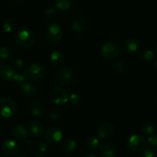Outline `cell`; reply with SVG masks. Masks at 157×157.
Segmentation results:
<instances>
[{"instance_id": "1", "label": "cell", "mask_w": 157, "mask_h": 157, "mask_svg": "<svg viewBox=\"0 0 157 157\" xmlns=\"http://www.w3.org/2000/svg\"><path fill=\"white\" fill-rule=\"evenodd\" d=\"M14 38L17 44L24 49L32 47L35 42V35L32 31L28 29H21L16 31Z\"/></svg>"}, {"instance_id": "2", "label": "cell", "mask_w": 157, "mask_h": 157, "mask_svg": "<svg viewBox=\"0 0 157 157\" xmlns=\"http://www.w3.org/2000/svg\"><path fill=\"white\" fill-rule=\"evenodd\" d=\"M24 75L26 79L32 82L40 81L42 79L46 74L45 68L39 63H33L25 69Z\"/></svg>"}, {"instance_id": "3", "label": "cell", "mask_w": 157, "mask_h": 157, "mask_svg": "<svg viewBox=\"0 0 157 157\" xmlns=\"http://www.w3.org/2000/svg\"><path fill=\"white\" fill-rule=\"evenodd\" d=\"M64 36L63 29L58 23H51L46 31V38L48 42L52 46L59 44Z\"/></svg>"}, {"instance_id": "4", "label": "cell", "mask_w": 157, "mask_h": 157, "mask_svg": "<svg viewBox=\"0 0 157 157\" xmlns=\"http://www.w3.org/2000/svg\"><path fill=\"white\" fill-rule=\"evenodd\" d=\"M18 106L16 103L9 97L0 98V116L2 118H11L17 112Z\"/></svg>"}, {"instance_id": "5", "label": "cell", "mask_w": 157, "mask_h": 157, "mask_svg": "<svg viewBox=\"0 0 157 157\" xmlns=\"http://www.w3.org/2000/svg\"><path fill=\"white\" fill-rule=\"evenodd\" d=\"M121 46L115 42H107L103 45L101 50L103 58L108 60L115 59L117 58L121 54Z\"/></svg>"}, {"instance_id": "6", "label": "cell", "mask_w": 157, "mask_h": 157, "mask_svg": "<svg viewBox=\"0 0 157 157\" xmlns=\"http://www.w3.org/2000/svg\"><path fill=\"white\" fill-rule=\"evenodd\" d=\"M147 143V139L143 135L133 134L127 139V145L130 151L133 152H139L145 149Z\"/></svg>"}, {"instance_id": "7", "label": "cell", "mask_w": 157, "mask_h": 157, "mask_svg": "<svg viewBox=\"0 0 157 157\" xmlns=\"http://www.w3.org/2000/svg\"><path fill=\"white\" fill-rule=\"evenodd\" d=\"M49 94L51 99L55 104L62 106L68 103V93L60 86H54L52 88Z\"/></svg>"}, {"instance_id": "8", "label": "cell", "mask_w": 157, "mask_h": 157, "mask_svg": "<svg viewBox=\"0 0 157 157\" xmlns=\"http://www.w3.org/2000/svg\"><path fill=\"white\" fill-rule=\"evenodd\" d=\"M57 80L61 86H69L73 80V72L67 66L61 67L57 72Z\"/></svg>"}, {"instance_id": "9", "label": "cell", "mask_w": 157, "mask_h": 157, "mask_svg": "<svg viewBox=\"0 0 157 157\" xmlns=\"http://www.w3.org/2000/svg\"><path fill=\"white\" fill-rule=\"evenodd\" d=\"M64 132L59 127H51L44 133V138L50 143H58L62 139Z\"/></svg>"}, {"instance_id": "10", "label": "cell", "mask_w": 157, "mask_h": 157, "mask_svg": "<svg viewBox=\"0 0 157 157\" xmlns=\"http://www.w3.org/2000/svg\"><path fill=\"white\" fill-rule=\"evenodd\" d=\"M114 130V126L111 123L105 122L98 126V129H97V133L101 139H107L110 138L113 135Z\"/></svg>"}, {"instance_id": "11", "label": "cell", "mask_w": 157, "mask_h": 157, "mask_svg": "<svg viewBox=\"0 0 157 157\" xmlns=\"http://www.w3.org/2000/svg\"><path fill=\"white\" fill-rule=\"evenodd\" d=\"M19 146L15 140L9 139L2 143L1 147L2 152L8 156L15 155L19 152Z\"/></svg>"}, {"instance_id": "12", "label": "cell", "mask_w": 157, "mask_h": 157, "mask_svg": "<svg viewBox=\"0 0 157 157\" xmlns=\"http://www.w3.org/2000/svg\"><path fill=\"white\" fill-rule=\"evenodd\" d=\"M99 153L101 157H115L117 154L116 146L110 142H104L99 145Z\"/></svg>"}, {"instance_id": "13", "label": "cell", "mask_w": 157, "mask_h": 157, "mask_svg": "<svg viewBox=\"0 0 157 157\" xmlns=\"http://www.w3.org/2000/svg\"><path fill=\"white\" fill-rule=\"evenodd\" d=\"M124 49L128 54H134L140 47V42L136 38H128L124 42Z\"/></svg>"}, {"instance_id": "14", "label": "cell", "mask_w": 157, "mask_h": 157, "mask_svg": "<svg viewBox=\"0 0 157 157\" xmlns=\"http://www.w3.org/2000/svg\"><path fill=\"white\" fill-rule=\"evenodd\" d=\"M29 110H30L31 113L33 115L37 117H39L43 115L44 112V106L42 102L39 99L32 100L29 103Z\"/></svg>"}, {"instance_id": "15", "label": "cell", "mask_w": 157, "mask_h": 157, "mask_svg": "<svg viewBox=\"0 0 157 157\" xmlns=\"http://www.w3.org/2000/svg\"><path fill=\"white\" fill-rule=\"evenodd\" d=\"M29 133L35 138H40L44 134V126L38 121H32L28 126Z\"/></svg>"}, {"instance_id": "16", "label": "cell", "mask_w": 157, "mask_h": 157, "mask_svg": "<svg viewBox=\"0 0 157 157\" xmlns=\"http://www.w3.org/2000/svg\"><path fill=\"white\" fill-rule=\"evenodd\" d=\"M12 136L18 141L28 140L29 138V130L22 125H17L12 129Z\"/></svg>"}, {"instance_id": "17", "label": "cell", "mask_w": 157, "mask_h": 157, "mask_svg": "<svg viewBox=\"0 0 157 157\" xmlns=\"http://www.w3.org/2000/svg\"><path fill=\"white\" fill-rule=\"evenodd\" d=\"M78 147V143L76 140L71 137L64 139L61 144V149L64 153L71 154L75 152Z\"/></svg>"}, {"instance_id": "18", "label": "cell", "mask_w": 157, "mask_h": 157, "mask_svg": "<svg viewBox=\"0 0 157 157\" xmlns=\"http://www.w3.org/2000/svg\"><path fill=\"white\" fill-rule=\"evenodd\" d=\"M21 92L23 95L27 98H32L37 95V87L30 82H25L21 84Z\"/></svg>"}, {"instance_id": "19", "label": "cell", "mask_w": 157, "mask_h": 157, "mask_svg": "<svg viewBox=\"0 0 157 157\" xmlns=\"http://www.w3.org/2000/svg\"><path fill=\"white\" fill-rule=\"evenodd\" d=\"M71 29L74 32L81 33L86 29V22L81 17H75L71 22Z\"/></svg>"}, {"instance_id": "20", "label": "cell", "mask_w": 157, "mask_h": 157, "mask_svg": "<svg viewBox=\"0 0 157 157\" xmlns=\"http://www.w3.org/2000/svg\"><path fill=\"white\" fill-rule=\"evenodd\" d=\"M50 62L53 66L59 67L62 66L65 62V56L62 52L59 51H54L50 55Z\"/></svg>"}, {"instance_id": "21", "label": "cell", "mask_w": 157, "mask_h": 157, "mask_svg": "<svg viewBox=\"0 0 157 157\" xmlns=\"http://www.w3.org/2000/svg\"><path fill=\"white\" fill-rule=\"evenodd\" d=\"M15 71L8 65H2L0 66V77L6 81H11L13 77Z\"/></svg>"}, {"instance_id": "22", "label": "cell", "mask_w": 157, "mask_h": 157, "mask_svg": "<svg viewBox=\"0 0 157 157\" xmlns=\"http://www.w3.org/2000/svg\"><path fill=\"white\" fill-rule=\"evenodd\" d=\"M16 26L17 24L15 20L12 17H9V18H6L3 22L2 29L7 33H11L16 29Z\"/></svg>"}, {"instance_id": "23", "label": "cell", "mask_w": 157, "mask_h": 157, "mask_svg": "<svg viewBox=\"0 0 157 157\" xmlns=\"http://www.w3.org/2000/svg\"><path fill=\"white\" fill-rule=\"evenodd\" d=\"M74 0H55V7L61 11H65L72 6Z\"/></svg>"}, {"instance_id": "24", "label": "cell", "mask_w": 157, "mask_h": 157, "mask_svg": "<svg viewBox=\"0 0 157 157\" xmlns=\"http://www.w3.org/2000/svg\"><path fill=\"white\" fill-rule=\"evenodd\" d=\"M111 70L115 74H123L126 71V65L124 62L117 61L113 62L111 66Z\"/></svg>"}, {"instance_id": "25", "label": "cell", "mask_w": 157, "mask_h": 157, "mask_svg": "<svg viewBox=\"0 0 157 157\" xmlns=\"http://www.w3.org/2000/svg\"><path fill=\"white\" fill-rule=\"evenodd\" d=\"M140 56L144 61L147 62H150L153 61V58H154V53H153L151 49H144L140 52Z\"/></svg>"}, {"instance_id": "26", "label": "cell", "mask_w": 157, "mask_h": 157, "mask_svg": "<svg viewBox=\"0 0 157 157\" xmlns=\"http://www.w3.org/2000/svg\"><path fill=\"white\" fill-rule=\"evenodd\" d=\"M10 57V51L8 48L0 47V66L5 65Z\"/></svg>"}, {"instance_id": "27", "label": "cell", "mask_w": 157, "mask_h": 157, "mask_svg": "<svg viewBox=\"0 0 157 157\" xmlns=\"http://www.w3.org/2000/svg\"><path fill=\"white\" fill-rule=\"evenodd\" d=\"M85 144L86 146H87L89 149L94 150V149H96L97 148L99 147L100 143L98 138H96V137L94 136H90L88 137V138L86 139Z\"/></svg>"}, {"instance_id": "28", "label": "cell", "mask_w": 157, "mask_h": 157, "mask_svg": "<svg viewBox=\"0 0 157 157\" xmlns=\"http://www.w3.org/2000/svg\"><path fill=\"white\" fill-rule=\"evenodd\" d=\"M141 132L144 135H151L154 132V126L151 123H146L141 126Z\"/></svg>"}, {"instance_id": "29", "label": "cell", "mask_w": 157, "mask_h": 157, "mask_svg": "<svg viewBox=\"0 0 157 157\" xmlns=\"http://www.w3.org/2000/svg\"><path fill=\"white\" fill-rule=\"evenodd\" d=\"M26 81H27V79H26V78H25V76L24 75V74L20 73V72H15L13 77H12V78L11 79L10 82H12V83H14V84L21 85Z\"/></svg>"}, {"instance_id": "30", "label": "cell", "mask_w": 157, "mask_h": 157, "mask_svg": "<svg viewBox=\"0 0 157 157\" xmlns=\"http://www.w3.org/2000/svg\"><path fill=\"white\" fill-rule=\"evenodd\" d=\"M143 156L144 157H157V150L156 148L153 146H147L145 147L143 152Z\"/></svg>"}, {"instance_id": "31", "label": "cell", "mask_w": 157, "mask_h": 157, "mask_svg": "<svg viewBox=\"0 0 157 157\" xmlns=\"http://www.w3.org/2000/svg\"><path fill=\"white\" fill-rule=\"evenodd\" d=\"M80 100H81V99H80V96L78 94L71 93V95H69L68 103H70L71 106H78L80 103Z\"/></svg>"}, {"instance_id": "32", "label": "cell", "mask_w": 157, "mask_h": 157, "mask_svg": "<svg viewBox=\"0 0 157 157\" xmlns=\"http://www.w3.org/2000/svg\"><path fill=\"white\" fill-rule=\"evenodd\" d=\"M44 16H45V18L47 19L52 20L56 18L57 12L53 8H48L45 10V12H44Z\"/></svg>"}, {"instance_id": "33", "label": "cell", "mask_w": 157, "mask_h": 157, "mask_svg": "<svg viewBox=\"0 0 157 157\" xmlns=\"http://www.w3.org/2000/svg\"><path fill=\"white\" fill-rule=\"evenodd\" d=\"M13 65L17 69H21L25 66V63L23 61L22 58H19V57H17L14 59L13 61Z\"/></svg>"}, {"instance_id": "34", "label": "cell", "mask_w": 157, "mask_h": 157, "mask_svg": "<svg viewBox=\"0 0 157 157\" xmlns=\"http://www.w3.org/2000/svg\"><path fill=\"white\" fill-rule=\"evenodd\" d=\"M149 146H153V147L156 148L157 147V134H153V135H150L148 139L147 140Z\"/></svg>"}, {"instance_id": "35", "label": "cell", "mask_w": 157, "mask_h": 157, "mask_svg": "<svg viewBox=\"0 0 157 157\" xmlns=\"http://www.w3.org/2000/svg\"><path fill=\"white\" fill-rule=\"evenodd\" d=\"M38 151L41 153H46L48 151V145L45 142H41L38 145Z\"/></svg>"}, {"instance_id": "36", "label": "cell", "mask_w": 157, "mask_h": 157, "mask_svg": "<svg viewBox=\"0 0 157 157\" xmlns=\"http://www.w3.org/2000/svg\"><path fill=\"white\" fill-rule=\"evenodd\" d=\"M48 116L52 119H56L58 118V112L55 109H52L48 112Z\"/></svg>"}, {"instance_id": "37", "label": "cell", "mask_w": 157, "mask_h": 157, "mask_svg": "<svg viewBox=\"0 0 157 157\" xmlns=\"http://www.w3.org/2000/svg\"><path fill=\"white\" fill-rule=\"evenodd\" d=\"M85 157H101V156H100L98 154H97L96 152H89V153L87 154Z\"/></svg>"}, {"instance_id": "38", "label": "cell", "mask_w": 157, "mask_h": 157, "mask_svg": "<svg viewBox=\"0 0 157 157\" xmlns=\"http://www.w3.org/2000/svg\"><path fill=\"white\" fill-rule=\"evenodd\" d=\"M153 68H154L155 69H157V60L153 62Z\"/></svg>"}, {"instance_id": "39", "label": "cell", "mask_w": 157, "mask_h": 157, "mask_svg": "<svg viewBox=\"0 0 157 157\" xmlns=\"http://www.w3.org/2000/svg\"><path fill=\"white\" fill-rule=\"evenodd\" d=\"M16 157H27L26 155H17Z\"/></svg>"}, {"instance_id": "40", "label": "cell", "mask_w": 157, "mask_h": 157, "mask_svg": "<svg viewBox=\"0 0 157 157\" xmlns=\"http://www.w3.org/2000/svg\"><path fill=\"white\" fill-rule=\"evenodd\" d=\"M36 157H44V156H43V155H37Z\"/></svg>"}, {"instance_id": "41", "label": "cell", "mask_w": 157, "mask_h": 157, "mask_svg": "<svg viewBox=\"0 0 157 157\" xmlns=\"http://www.w3.org/2000/svg\"><path fill=\"white\" fill-rule=\"evenodd\" d=\"M1 126H2V123H1V121H0V127H1Z\"/></svg>"}, {"instance_id": "42", "label": "cell", "mask_w": 157, "mask_h": 157, "mask_svg": "<svg viewBox=\"0 0 157 157\" xmlns=\"http://www.w3.org/2000/svg\"><path fill=\"white\" fill-rule=\"evenodd\" d=\"M156 52H157V45H156Z\"/></svg>"}, {"instance_id": "43", "label": "cell", "mask_w": 157, "mask_h": 157, "mask_svg": "<svg viewBox=\"0 0 157 157\" xmlns=\"http://www.w3.org/2000/svg\"><path fill=\"white\" fill-rule=\"evenodd\" d=\"M156 103H157V98H156Z\"/></svg>"}]
</instances>
